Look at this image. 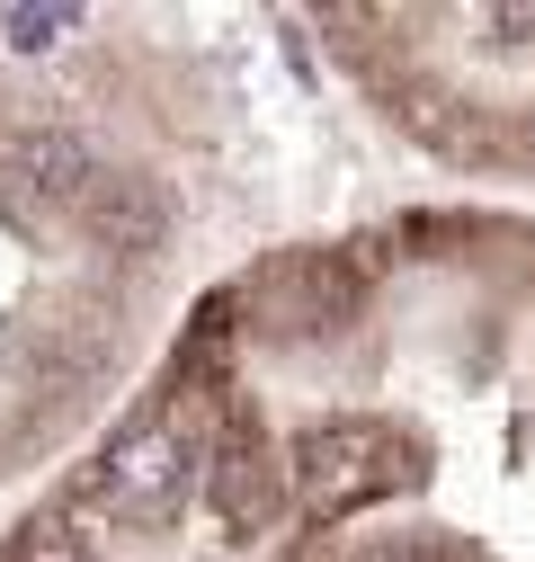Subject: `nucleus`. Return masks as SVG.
<instances>
[{"mask_svg": "<svg viewBox=\"0 0 535 562\" xmlns=\"http://www.w3.org/2000/svg\"><path fill=\"white\" fill-rule=\"evenodd\" d=\"M196 438L179 429L170 411H134L125 429L107 438L99 473H90V501H107V518L125 527H170L187 509V491H196Z\"/></svg>", "mask_w": 535, "mask_h": 562, "instance_id": "nucleus-1", "label": "nucleus"}, {"mask_svg": "<svg viewBox=\"0 0 535 562\" xmlns=\"http://www.w3.org/2000/svg\"><path fill=\"white\" fill-rule=\"evenodd\" d=\"M10 170L36 188V196H54V205H90L99 196V153L81 144V134L72 125H19L10 134Z\"/></svg>", "mask_w": 535, "mask_h": 562, "instance_id": "nucleus-2", "label": "nucleus"}, {"mask_svg": "<svg viewBox=\"0 0 535 562\" xmlns=\"http://www.w3.org/2000/svg\"><path fill=\"white\" fill-rule=\"evenodd\" d=\"M90 215V233L107 241V250H161L170 241V196H161V179H99V196L81 205Z\"/></svg>", "mask_w": 535, "mask_h": 562, "instance_id": "nucleus-3", "label": "nucleus"}, {"mask_svg": "<svg viewBox=\"0 0 535 562\" xmlns=\"http://www.w3.org/2000/svg\"><path fill=\"white\" fill-rule=\"evenodd\" d=\"M0 562H99V544H90L81 527H27Z\"/></svg>", "mask_w": 535, "mask_h": 562, "instance_id": "nucleus-4", "label": "nucleus"}, {"mask_svg": "<svg viewBox=\"0 0 535 562\" xmlns=\"http://www.w3.org/2000/svg\"><path fill=\"white\" fill-rule=\"evenodd\" d=\"M0 27H10V45H19V54H45V45H62V36L81 27V10H10Z\"/></svg>", "mask_w": 535, "mask_h": 562, "instance_id": "nucleus-5", "label": "nucleus"}, {"mask_svg": "<svg viewBox=\"0 0 535 562\" xmlns=\"http://www.w3.org/2000/svg\"><path fill=\"white\" fill-rule=\"evenodd\" d=\"M295 562H312V553H295Z\"/></svg>", "mask_w": 535, "mask_h": 562, "instance_id": "nucleus-6", "label": "nucleus"}]
</instances>
